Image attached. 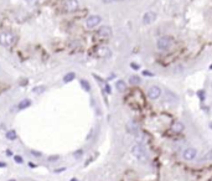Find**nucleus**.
I'll list each match as a JSON object with an SVG mask.
<instances>
[{
  "label": "nucleus",
  "instance_id": "1",
  "mask_svg": "<svg viewBox=\"0 0 212 181\" xmlns=\"http://www.w3.org/2000/svg\"><path fill=\"white\" fill-rule=\"evenodd\" d=\"M16 37L13 32L10 31H4V32H0V45L1 46H5V47H9V46H13Z\"/></svg>",
  "mask_w": 212,
  "mask_h": 181
},
{
  "label": "nucleus",
  "instance_id": "2",
  "mask_svg": "<svg viewBox=\"0 0 212 181\" xmlns=\"http://www.w3.org/2000/svg\"><path fill=\"white\" fill-rule=\"evenodd\" d=\"M130 153H132V155L138 160L146 159V152H145L144 146L140 144H134L132 148H130Z\"/></svg>",
  "mask_w": 212,
  "mask_h": 181
},
{
  "label": "nucleus",
  "instance_id": "3",
  "mask_svg": "<svg viewBox=\"0 0 212 181\" xmlns=\"http://www.w3.org/2000/svg\"><path fill=\"white\" fill-rule=\"evenodd\" d=\"M173 42H174V40L171 36H161L158 40V42H156V46H158L160 51H166L171 47Z\"/></svg>",
  "mask_w": 212,
  "mask_h": 181
},
{
  "label": "nucleus",
  "instance_id": "4",
  "mask_svg": "<svg viewBox=\"0 0 212 181\" xmlns=\"http://www.w3.org/2000/svg\"><path fill=\"white\" fill-rule=\"evenodd\" d=\"M196 156H197V149L191 148V146H190V148H186L184 152H182V158L187 161L196 159Z\"/></svg>",
  "mask_w": 212,
  "mask_h": 181
},
{
  "label": "nucleus",
  "instance_id": "5",
  "mask_svg": "<svg viewBox=\"0 0 212 181\" xmlns=\"http://www.w3.org/2000/svg\"><path fill=\"white\" fill-rule=\"evenodd\" d=\"M100 21H102V19L99 15H92L86 20V26L88 29H94L96 26H98V24H100Z\"/></svg>",
  "mask_w": 212,
  "mask_h": 181
},
{
  "label": "nucleus",
  "instance_id": "6",
  "mask_svg": "<svg viewBox=\"0 0 212 181\" xmlns=\"http://www.w3.org/2000/svg\"><path fill=\"white\" fill-rule=\"evenodd\" d=\"M160 96H161V89H160V87H158V86H151V87L148 89L149 99L155 101V99H158V98H160Z\"/></svg>",
  "mask_w": 212,
  "mask_h": 181
},
{
  "label": "nucleus",
  "instance_id": "7",
  "mask_svg": "<svg viewBox=\"0 0 212 181\" xmlns=\"http://www.w3.org/2000/svg\"><path fill=\"white\" fill-rule=\"evenodd\" d=\"M80 7V3L78 0H66L65 3V10L67 13H73Z\"/></svg>",
  "mask_w": 212,
  "mask_h": 181
},
{
  "label": "nucleus",
  "instance_id": "8",
  "mask_svg": "<svg viewBox=\"0 0 212 181\" xmlns=\"http://www.w3.org/2000/svg\"><path fill=\"white\" fill-rule=\"evenodd\" d=\"M156 20V14L154 11H148V13L144 14L143 16V24L145 25H149V24H152Z\"/></svg>",
  "mask_w": 212,
  "mask_h": 181
},
{
  "label": "nucleus",
  "instance_id": "9",
  "mask_svg": "<svg viewBox=\"0 0 212 181\" xmlns=\"http://www.w3.org/2000/svg\"><path fill=\"white\" fill-rule=\"evenodd\" d=\"M171 130L174 131V133H182V131L185 130V124L182 122H179V120H176V122H174L173 124H171Z\"/></svg>",
  "mask_w": 212,
  "mask_h": 181
},
{
  "label": "nucleus",
  "instance_id": "10",
  "mask_svg": "<svg viewBox=\"0 0 212 181\" xmlns=\"http://www.w3.org/2000/svg\"><path fill=\"white\" fill-rule=\"evenodd\" d=\"M98 35L100 37H109L112 35V29L109 26H102L98 30Z\"/></svg>",
  "mask_w": 212,
  "mask_h": 181
},
{
  "label": "nucleus",
  "instance_id": "11",
  "mask_svg": "<svg viewBox=\"0 0 212 181\" xmlns=\"http://www.w3.org/2000/svg\"><path fill=\"white\" fill-rule=\"evenodd\" d=\"M97 54H98V56H100V57H104V58H107V57H110V50L108 47L106 46H103V47H99L98 48V51H97Z\"/></svg>",
  "mask_w": 212,
  "mask_h": 181
},
{
  "label": "nucleus",
  "instance_id": "12",
  "mask_svg": "<svg viewBox=\"0 0 212 181\" xmlns=\"http://www.w3.org/2000/svg\"><path fill=\"white\" fill-rule=\"evenodd\" d=\"M30 105H31V101H30V99H22L21 102H19L17 109H19V111H22V109L29 108Z\"/></svg>",
  "mask_w": 212,
  "mask_h": 181
},
{
  "label": "nucleus",
  "instance_id": "13",
  "mask_svg": "<svg viewBox=\"0 0 212 181\" xmlns=\"http://www.w3.org/2000/svg\"><path fill=\"white\" fill-rule=\"evenodd\" d=\"M115 88H117L118 92H124L126 89V83L123 80H118L115 82Z\"/></svg>",
  "mask_w": 212,
  "mask_h": 181
},
{
  "label": "nucleus",
  "instance_id": "14",
  "mask_svg": "<svg viewBox=\"0 0 212 181\" xmlns=\"http://www.w3.org/2000/svg\"><path fill=\"white\" fill-rule=\"evenodd\" d=\"M128 129H129V131L132 133L133 135H136L138 133H139V128H138V125L134 122H130V123H128Z\"/></svg>",
  "mask_w": 212,
  "mask_h": 181
},
{
  "label": "nucleus",
  "instance_id": "15",
  "mask_svg": "<svg viewBox=\"0 0 212 181\" xmlns=\"http://www.w3.org/2000/svg\"><path fill=\"white\" fill-rule=\"evenodd\" d=\"M74 78H76V73L74 72H70V73H67L65 77H63V82L65 83H68V82H72Z\"/></svg>",
  "mask_w": 212,
  "mask_h": 181
},
{
  "label": "nucleus",
  "instance_id": "16",
  "mask_svg": "<svg viewBox=\"0 0 212 181\" xmlns=\"http://www.w3.org/2000/svg\"><path fill=\"white\" fill-rule=\"evenodd\" d=\"M16 138H17V134H16V131H15L14 129H10L6 133V139H9V140H15Z\"/></svg>",
  "mask_w": 212,
  "mask_h": 181
},
{
  "label": "nucleus",
  "instance_id": "17",
  "mask_svg": "<svg viewBox=\"0 0 212 181\" xmlns=\"http://www.w3.org/2000/svg\"><path fill=\"white\" fill-rule=\"evenodd\" d=\"M140 82H141V80H140V77H138V76H130V78H129L130 84H139Z\"/></svg>",
  "mask_w": 212,
  "mask_h": 181
},
{
  "label": "nucleus",
  "instance_id": "18",
  "mask_svg": "<svg viewBox=\"0 0 212 181\" xmlns=\"http://www.w3.org/2000/svg\"><path fill=\"white\" fill-rule=\"evenodd\" d=\"M81 86L86 92H89V91H91V86H89V83L86 80H81Z\"/></svg>",
  "mask_w": 212,
  "mask_h": 181
},
{
  "label": "nucleus",
  "instance_id": "19",
  "mask_svg": "<svg viewBox=\"0 0 212 181\" xmlns=\"http://www.w3.org/2000/svg\"><path fill=\"white\" fill-rule=\"evenodd\" d=\"M45 89H46V87H45V86H39V87H35V88H33L32 92L36 93V94H41L42 92H45Z\"/></svg>",
  "mask_w": 212,
  "mask_h": 181
},
{
  "label": "nucleus",
  "instance_id": "20",
  "mask_svg": "<svg viewBox=\"0 0 212 181\" xmlns=\"http://www.w3.org/2000/svg\"><path fill=\"white\" fill-rule=\"evenodd\" d=\"M203 160H206V161H208V160H212V149H211V150H208V152H207L206 154H205Z\"/></svg>",
  "mask_w": 212,
  "mask_h": 181
},
{
  "label": "nucleus",
  "instance_id": "21",
  "mask_svg": "<svg viewBox=\"0 0 212 181\" xmlns=\"http://www.w3.org/2000/svg\"><path fill=\"white\" fill-rule=\"evenodd\" d=\"M58 159H60V156H58V155H51V156H48V158H47L48 163H54V161H57Z\"/></svg>",
  "mask_w": 212,
  "mask_h": 181
},
{
  "label": "nucleus",
  "instance_id": "22",
  "mask_svg": "<svg viewBox=\"0 0 212 181\" xmlns=\"http://www.w3.org/2000/svg\"><path fill=\"white\" fill-rule=\"evenodd\" d=\"M14 160H15V163H16V164H22V163H24V159H22V156H20V155H15Z\"/></svg>",
  "mask_w": 212,
  "mask_h": 181
},
{
  "label": "nucleus",
  "instance_id": "23",
  "mask_svg": "<svg viewBox=\"0 0 212 181\" xmlns=\"http://www.w3.org/2000/svg\"><path fill=\"white\" fill-rule=\"evenodd\" d=\"M82 155H83V150H78V152H74V153H73V156L76 158V159L81 158Z\"/></svg>",
  "mask_w": 212,
  "mask_h": 181
},
{
  "label": "nucleus",
  "instance_id": "24",
  "mask_svg": "<svg viewBox=\"0 0 212 181\" xmlns=\"http://www.w3.org/2000/svg\"><path fill=\"white\" fill-rule=\"evenodd\" d=\"M37 1H39V0H26V3H27V4H30V5H36V4H37Z\"/></svg>",
  "mask_w": 212,
  "mask_h": 181
},
{
  "label": "nucleus",
  "instance_id": "25",
  "mask_svg": "<svg viewBox=\"0 0 212 181\" xmlns=\"http://www.w3.org/2000/svg\"><path fill=\"white\" fill-rule=\"evenodd\" d=\"M143 74L144 76H154V73L149 72V71H143Z\"/></svg>",
  "mask_w": 212,
  "mask_h": 181
},
{
  "label": "nucleus",
  "instance_id": "26",
  "mask_svg": "<svg viewBox=\"0 0 212 181\" xmlns=\"http://www.w3.org/2000/svg\"><path fill=\"white\" fill-rule=\"evenodd\" d=\"M130 67L134 68V70H139V66H138L136 63H130Z\"/></svg>",
  "mask_w": 212,
  "mask_h": 181
},
{
  "label": "nucleus",
  "instance_id": "27",
  "mask_svg": "<svg viewBox=\"0 0 212 181\" xmlns=\"http://www.w3.org/2000/svg\"><path fill=\"white\" fill-rule=\"evenodd\" d=\"M31 154H33L35 156H41V153H37V152H33V150H31Z\"/></svg>",
  "mask_w": 212,
  "mask_h": 181
},
{
  "label": "nucleus",
  "instance_id": "28",
  "mask_svg": "<svg viewBox=\"0 0 212 181\" xmlns=\"http://www.w3.org/2000/svg\"><path fill=\"white\" fill-rule=\"evenodd\" d=\"M66 170V168H61L60 170H55V172H62V171H65Z\"/></svg>",
  "mask_w": 212,
  "mask_h": 181
},
{
  "label": "nucleus",
  "instance_id": "29",
  "mask_svg": "<svg viewBox=\"0 0 212 181\" xmlns=\"http://www.w3.org/2000/svg\"><path fill=\"white\" fill-rule=\"evenodd\" d=\"M6 155H13V153H11V150H6Z\"/></svg>",
  "mask_w": 212,
  "mask_h": 181
},
{
  "label": "nucleus",
  "instance_id": "30",
  "mask_svg": "<svg viewBox=\"0 0 212 181\" xmlns=\"http://www.w3.org/2000/svg\"><path fill=\"white\" fill-rule=\"evenodd\" d=\"M106 89H107V92H108V93H110V88H109V86H107Z\"/></svg>",
  "mask_w": 212,
  "mask_h": 181
},
{
  "label": "nucleus",
  "instance_id": "31",
  "mask_svg": "<svg viewBox=\"0 0 212 181\" xmlns=\"http://www.w3.org/2000/svg\"><path fill=\"white\" fill-rule=\"evenodd\" d=\"M71 181H78V180L76 178H73V179H71Z\"/></svg>",
  "mask_w": 212,
  "mask_h": 181
},
{
  "label": "nucleus",
  "instance_id": "32",
  "mask_svg": "<svg viewBox=\"0 0 212 181\" xmlns=\"http://www.w3.org/2000/svg\"><path fill=\"white\" fill-rule=\"evenodd\" d=\"M103 1H106V3H109V1H110V0H103Z\"/></svg>",
  "mask_w": 212,
  "mask_h": 181
},
{
  "label": "nucleus",
  "instance_id": "33",
  "mask_svg": "<svg viewBox=\"0 0 212 181\" xmlns=\"http://www.w3.org/2000/svg\"><path fill=\"white\" fill-rule=\"evenodd\" d=\"M9 181H16V180H15V179H10Z\"/></svg>",
  "mask_w": 212,
  "mask_h": 181
},
{
  "label": "nucleus",
  "instance_id": "34",
  "mask_svg": "<svg viewBox=\"0 0 212 181\" xmlns=\"http://www.w3.org/2000/svg\"><path fill=\"white\" fill-rule=\"evenodd\" d=\"M114 1H123V0H114Z\"/></svg>",
  "mask_w": 212,
  "mask_h": 181
},
{
  "label": "nucleus",
  "instance_id": "35",
  "mask_svg": "<svg viewBox=\"0 0 212 181\" xmlns=\"http://www.w3.org/2000/svg\"><path fill=\"white\" fill-rule=\"evenodd\" d=\"M210 68H211V70H212V65H211V66H210Z\"/></svg>",
  "mask_w": 212,
  "mask_h": 181
},
{
  "label": "nucleus",
  "instance_id": "36",
  "mask_svg": "<svg viewBox=\"0 0 212 181\" xmlns=\"http://www.w3.org/2000/svg\"><path fill=\"white\" fill-rule=\"evenodd\" d=\"M211 127H212V123H211Z\"/></svg>",
  "mask_w": 212,
  "mask_h": 181
}]
</instances>
